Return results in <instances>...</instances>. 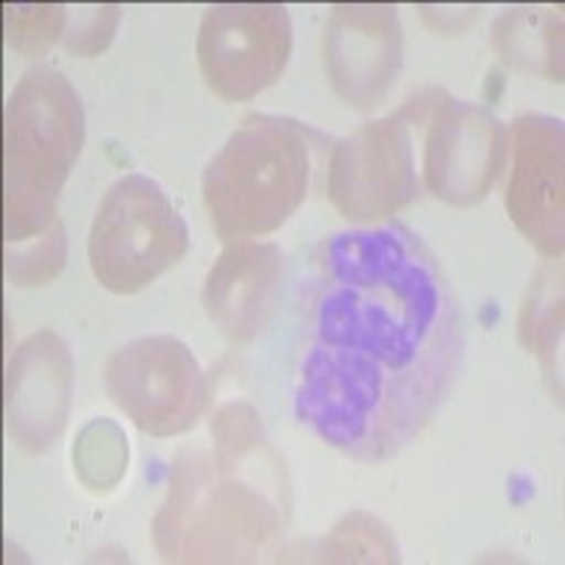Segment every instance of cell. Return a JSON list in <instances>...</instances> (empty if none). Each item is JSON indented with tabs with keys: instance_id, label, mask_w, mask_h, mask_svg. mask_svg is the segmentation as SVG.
<instances>
[{
	"instance_id": "obj_13",
	"label": "cell",
	"mask_w": 565,
	"mask_h": 565,
	"mask_svg": "<svg viewBox=\"0 0 565 565\" xmlns=\"http://www.w3.org/2000/svg\"><path fill=\"white\" fill-rule=\"evenodd\" d=\"M282 252L275 244L230 241L204 280V311L235 345L255 340L269 322L280 297Z\"/></svg>"
},
{
	"instance_id": "obj_7",
	"label": "cell",
	"mask_w": 565,
	"mask_h": 565,
	"mask_svg": "<svg viewBox=\"0 0 565 565\" xmlns=\"http://www.w3.org/2000/svg\"><path fill=\"white\" fill-rule=\"evenodd\" d=\"M199 68L212 94L246 103L277 83L291 54V18L280 3H218L199 26Z\"/></svg>"
},
{
	"instance_id": "obj_15",
	"label": "cell",
	"mask_w": 565,
	"mask_h": 565,
	"mask_svg": "<svg viewBox=\"0 0 565 565\" xmlns=\"http://www.w3.org/2000/svg\"><path fill=\"white\" fill-rule=\"evenodd\" d=\"M521 342L537 353L548 376L563 373V269L559 264L543 266L529 289L521 311Z\"/></svg>"
},
{
	"instance_id": "obj_9",
	"label": "cell",
	"mask_w": 565,
	"mask_h": 565,
	"mask_svg": "<svg viewBox=\"0 0 565 565\" xmlns=\"http://www.w3.org/2000/svg\"><path fill=\"white\" fill-rule=\"evenodd\" d=\"M509 130L489 108L441 94L424 136V184L436 199L469 206L507 164Z\"/></svg>"
},
{
	"instance_id": "obj_3",
	"label": "cell",
	"mask_w": 565,
	"mask_h": 565,
	"mask_svg": "<svg viewBox=\"0 0 565 565\" xmlns=\"http://www.w3.org/2000/svg\"><path fill=\"white\" fill-rule=\"evenodd\" d=\"M264 447L186 450L170 469L153 543L170 563H252L277 546L282 503L277 483L257 481Z\"/></svg>"
},
{
	"instance_id": "obj_19",
	"label": "cell",
	"mask_w": 565,
	"mask_h": 565,
	"mask_svg": "<svg viewBox=\"0 0 565 565\" xmlns=\"http://www.w3.org/2000/svg\"><path fill=\"white\" fill-rule=\"evenodd\" d=\"M116 20H119V7H88L77 14V23L68 29V45L74 54H83V57H94L110 43V34L116 29Z\"/></svg>"
},
{
	"instance_id": "obj_16",
	"label": "cell",
	"mask_w": 565,
	"mask_h": 565,
	"mask_svg": "<svg viewBox=\"0 0 565 565\" xmlns=\"http://www.w3.org/2000/svg\"><path fill=\"white\" fill-rule=\"evenodd\" d=\"M74 467L79 481L94 492H108L128 469V438L110 418L85 424L74 444Z\"/></svg>"
},
{
	"instance_id": "obj_12",
	"label": "cell",
	"mask_w": 565,
	"mask_h": 565,
	"mask_svg": "<svg viewBox=\"0 0 565 565\" xmlns=\"http://www.w3.org/2000/svg\"><path fill=\"white\" fill-rule=\"evenodd\" d=\"M71 385V351L54 331L20 342L7 367V427L20 450L40 456L63 436Z\"/></svg>"
},
{
	"instance_id": "obj_17",
	"label": "cell",
	"mask_w": 565,
	"mask_h": 565,
	"mask_svg": "<svg viewBox=\"0 0 565 565\" xmlns=\"http://www.w3.org/2000/svg\"><path fill=\"white\" fill-rule=\"evenodd\" d=\"M322 563H396L398 552L391 532L376 518L362 512L345 514L320 543Z\"/></svg>"
},
{
	"instance_id": "obj_10",
	"label": "cell",
	"mask_w": 565,
	"mask_h": 565,
	"mask_svg": "<svg viewBox=\"0 0 565 565\" xmlns=\"http://www.w3.org/2000/svg\"><path fill=\"white\" fill-rule=\"evenodd\" d=\"M402 20L391 3H340L322 32V65L337 97L371 110L402 71Z\"/></svg>"
},
{
	"instance_id": "obj_8",
	"label": "cell",
	"mask_w": 565,
	"mask_h": 565,
	"mask_svg": "<svg viewBox=\"0 0 565 565\" xmlns=\"http://www.w3.org/2000/svg\"><path fill=\"white\" fill-rule=\"evenodd\" d=\"M413 122L402 108L340 141L328 164V199L342 218L376 224L418 195Z\"/></svg>"
},
{
	"instance_id": "obj_4",
	"label": "cell",
	"mask_w": 565,
	"mask_h": 565,
	"mask_svg": "<svg viewBox=\"0 0 565 565\" xmlns=\"http://www.w3.org/2000/svg\"><path fill=\"white\" fill-rule=\"evenodd\" d=\"M309 139L295 119L246 116L201 175L215 235L230 244L275 232L309 193Z\"/></svg>"
},
{
	"instance_id": "obj_1",
	"label": "cell",
	"mask_w": 565,
	"mask_h": 565,
	"mask_svg": "<svg viewBox=\"0 0 565 565\" xmlns=\"http://www.w3.org/2000/svg\"><path fill=\"white\" fill-rule=\"evenodd\" d=\"M295 416L353 461H387L436 418L463 356L461 306L405 224L348 230L317 257Z\"/></svg>"
},
{
	"instance_id": "obj_14",
	"label": "cell",
	"mask_w": 565,
	"mask_h": 565,
	"mask_svg": "<svg viewBox=\"0 0 565 565\" xmlns=\"http://www.w3.org/2000/svg\"><path fill=\"white\" fill-rule=\"evenodd\" d=\"M494 49L514 68L563 83V9H509L494 23Z\"/></svg>"
},
{
	"instance_id": "obj_11",
	"label": "cell",
	"mask_w": 565,
	"mask_h": 565,
	"mask_svg": "<svg viewBox=\"0 0 565 565\" xmlns=\"http://www.w3.org/2000/svg\"><path fill=\"white\" fill-rule=\"evenodd\" d=\"M563 161L565 141L559 119L546 114H526L514 119L507 210L518 232L548 260L563 257Z\"/></svg>"
},
{
	"instance_id": "obj_5",
	"label": "cell",
	"mask_w": 565,
	"mask_h": 565,
	"mask_svg": "<svg viewBox=\"0 0 565 565\" xmlns=\"http://www.w3.org/2000/svg\"><path fill=\"white\" fill-rule=\"evenodd\" d=\"M190 249V232L148 175H122L108 186L90 224V271L114 295H136Z\"/></svg>"
},
{
	"instance_id": "obj_2",
	"label": "cell",
	"mask_w": 565,
	"mask_h": 565,
	"mask_svg": "<svg viewBox=\"0 0 565 565\" xmlns=\"http://www.w3.org/2000/svg\"><path fill=\"white\" fill-rule=\"evenodd\" d=\"M85 141V110L54 68L26 71L3 108V271L12 286H43L65 266L57 199Z\"/></svg>"
},
{
	"instance_id": "obj_6",
	"label": "cell",
	"mask_w": 565,
	"mask_h": 565,
	"mask_svg": "<svg viewBox=\"0 0 565 565\" xmlns=\"http://www.w3.org/2000/svg\"><path fill=\"white\" fill-rule=\"evenodd\" d=\"M105 391L141 433L168 438L186 433L210 402L193 351L175 337H139L110 353Z\"/></svg>"
},
{
	"instance_id": "obj_18",
	"label": "cell",
	"mask_w": 565,
	"mask_h": 565,
	"mask_svg": "<svg viewBox=\"0 0 565 565\" xmlns=\"http://www.w3.org/2000/svg\"><path fill=\"white\" fill-rule=\"evenodd\" d=\"M3 12L7 43L23 57H40L49 52L65 29V9L54 3H14Z\"/></svg>"
}]
</instances>
